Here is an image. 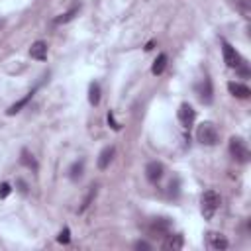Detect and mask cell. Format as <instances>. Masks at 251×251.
Segmentation results:
<instances>
[{"label": "cell", "instance_id": "21", "mask_svg": "<svg viewBox=\"0 0 251 251\" xmlns=\"http://www.w3.org/2000/svg\"><path fill=\"white\" fill-rule=\"evenodd\" d=\"M57 241H59V243H63V245H67V243L71 241V231H69V227H63V231L59 233Z\"/></svg>", "mask_w": 251, "mask_h": 251}, {"label": "cell", "instance_id": "16", "mask_svg": "<svg viewBox=\"0 0 251 251\" xmlns=\"http://www.w3.org/2000/svg\"><path fill=\"white\" fill-rule=\"evenodd\" d=\"M20 161H22V165H25L27 169H31L33 173L37 171V161H35V157H33V155H31L27 149H24V151H22V157H20Z\"/></svg>", "mask_w": 251, "mask_h": 251}, {"label": "cell", "instance_id": "8", "mask_svg": "<svg viewBox=\"0 0 251 251\" xmlns=\"http://www.w3.org/2000/svg\"><path fill=\"white\" fill-rule=\"evenodd\" d=\"M212 82H210V78H202L198 84H196V94H198V98H200V102H204V104H210L212 102Z\"/></svg>", "mask_w": 251, "mask_h": 251}, {"label": "cell", "instance_id": "18", "mask_svg": "<svg viewBox=\"0 0 251 251\" xmlns=\"http://www.w3.org/2000/svg\"><path fill=\"white\" fill-rule=\"evenodd\" d=\"M165 67H167V55L161 53V55L155 59V63H153V67H151V73H153V75H161V73L165 71Z\"/></svg>", "mask_w": 251, "mask_h": 251}, {"label": "cell", "instance_id": "13", "mask_svg": "<svg viewBox=\"0 0 251 251\" xmlns=\"http://www.w3.org/2000/svg\"><path fill=\"white\" fill-rule=\"evenodd\" d=\"M114 153H116V149H114V145H108V147H104L102 151H100V155H98V169H106L110 163H112V159H114Z\"/></svg>", "mask_w": 251, "mask_h": 251}, {"label": "cell", "instance_id": "24", "mask_svg": "<svg viewBox=\"0 0 251 251\" xmlns=\"http://www.w3.org/2000/svg\"><path fill=\"white\" fill-rule=\"evenodd\" d=\"M135 249H145V251H149L151 249V245L147 243V241H135V245H133Z\"/></svg>", "mask_w": 251, "mask_h": 251}, {"label": "cell", "instance_id": "3", "mask_svg": "<svg viewBox=\"0 0 251 251\" xmlns=\"http://www.w3.org/2000/svg\"><path fill=\"white\" fill-rule=\"evenodd\" d=\"M229 153L237 163H247L249 161V147L241 137H231L229 139Z\"/></svg>", "mask_w": 251, "mask_h": 251}, {"label": "cell", "instance_id": "19", "mask_svg": "<svg viewBox=\"0 0 251 251\" xmlns=\"http://www.w3.org/2000/svg\"><path fill=\"white\" fill-rule=\"evenodd\" d=\"M76 12H78V6H73L69 12H65L63 16H59V18H55V24H67V22H71L75 16H76Z\"/></svg>", "mask_w": 251, "mask_h": 251}, {"label": "cell", "instance_id": "10", "mask_svg": "<svg viewBox=\"0 0 251 251\" xmlns=\"http://www.w3.org/2000/svg\"><path fill=\"white\" fill-rule=\"evenodd\" d=\"M206 239H208V245L212 247V249H216V251H224V249H227V239H226V235H222V233H218V231H210L208 235H206Z\"/></svg>", "mask_w": 251, "mask_h": 251}, {"label": "cell", "instance_id": "7", "mask_svg": "<svg viewBox=\"0 0 251 251\" xmlns=\"http://www.w3.org/2000/svg\"><path fill=\"white\" fill-rule=\"evenodd\" d=\"M163 175H165V167H163L159 161L147 163V167H145V176H147L149 182H159V180L163 178Z\"/></svg>", "mask_w": 251, "mask_h": 251}, {"label": "cell", "instance_id": "23", "mask_svg": "<svg viewBox=\"0 0 251 251\" xmlns=\"http://www.w3.org/2000/svg\"><path fill=\"white\" fill-rule=\"evenodd\" d=\"M10 194V184L8 182H2V186H0V198H6Z\"/></svg>", "mask_w": 251, "mask_h": 251}, {"label": "cell", "instance_id": "12", "mask_svg": "<svg viewBox=\"0 0 251 251\" xmlns=\"http://www.w3.org/2000/svg\"><path fill=\"white\" fill-rule=\"evenodd\" d=\"M227 90L235 96V98H249L251 96V90H249V86H245V84H241V82H227Z\"/></svg>", "mask_w": 251, "mask_h": 251}, {"label": "cell", "instance_id": "15", "mask_svg": "<svg viewBox=\"0 0 251 251\" xmlns=\"http://www.w3.org/2000/svg\"><path fill=\"white\" fill-rule=\"evenodd\" d=\"M88 102L92 106H98L100 104V84L96 80L90 82V86H88Z\"/></svg>", "mask_w": 251, "mask_h": 251}, {"label": "cell", "instance_id": "17", "mask_svg": "<svg viewBox=\"0 0 251 251\" xmlns=\"http://www.w3.org/2000/svg\"><path fill=\"white\" fill-rule=\"evenodd\" d=\"M82 171H84V161H82V159H80V161H75V163L71 165V169H69V176H71L73 180H76V178L82 176Z\"/></svg>", "mask_w": 251, "mask_h": 251}, {"label": "cell", "instance_id": "2", "mask_svg": "<svg viewBox=\"0 0 251 251\" xmlns=\"http://www.w3.org/2000/svg\"><path fill=\"white\" fill-rule=\"evenodd\" d=\"M218 127L212 124V122H202L198 127H196V139L202 143V145H216L218 143Z\"/></svg>", "mask_w": 251, "mask_h": 251}, {"label": "cell", "instance_id": "14", "mask_svg": "<svg viewBox=\"0 0 251 251\" xmlns=\"http://www.w3.org/2000/svg\"><path fill=\"white\" fill-rule=\"evenodd\" d=\"M33 92H35V90H31V92H27V94H25V96H24L22 100H18V102H14V104H12V106H10L8 110H6V114H8V116H14V114H18V112H20V110H22V108H24V106H25V104H27V102L31 100V96H33Z\"/></svg>", "mask_w": 251, "mask_h": 251}, {"label": "cell", "instance_id": "9", "mask_svg": "<svg viewBox=\"0 0 251 251\" xmlns=\"http://www.w3.org/2000/svg\"><path fill=\"white\" fill-rule=\"evenodd\" d=\"M182 245H184V239H182L180 233H167L161 247H163L165 251H180Z\"/></svg>", "mask_w": 251, "mask_h": 251}, {"label": "cell", "instance_id": "4", "mask_svg": "<svg viewBox=\"0 0 251 251\" xmlns=\"http://www.w3.org/2000/svg\"><path fill=\"white\" fill-rule=\"evenodd\" d=\"M222 51H224V61H226V65L229 67V69H239L241 67V55L235 51V47H231L227 41H224L222 39Z\"/></svg>", "mask_w": 251, "mask_h": 251}, {"label": "cell", "instance_id": "25", "mask_svg": "<svg viewBox=\"0 0 251 251\" xmlns=\"http://www.w3.org/2000/svg\"><path fill=\"white\" fill-rule=\"evenodd\" d=\"M0 27H2V22H0Z\"/></svg>", "mask_w": 251, "mask_h": 251}, {"label": "cell", "instance_id": "6", "mask_svg": "<svg viewBox=\"0 0 251 251\" xmlns=\"http://www.w3.org/2000/svg\"><path fill=\"white\" fill-rule=\"evenodd\" d=\"M147 231L151 237H165L171 231V222L167 218H157V220H153V224L149 226Z\"/></svg>", "mask_w": 251, "mask_h": 251}, {"label": "cell", "instance_id": "22", "mask_svg": "<svg viewBox=\"0 0 251 251\" xmlns=\"http://www.w3.org/2000/svg\"><path fill=\"white\" fill-rule=\"evenodd\" d=\"M108 124H110V126H112V129H116V131L122 127V126H120V124L114 120V114H112V112H108Z\"/></svg>", "mask_w": 251, "mask_h": 251}, {"label": "cell", "instance_id": "11", "mask_svg": "<svg viewBox=\"0 0 251 251\" xmlns=\"http://www.w3.org/2000/svg\"><path fill=\"white\" fill-rule=\"evenodd\" d=\"M29 55H31V59L45 61V59H47V43H45V41H35V43H31Z\"/></svg>", "mask_w": 251, "mask_h": 251}, {"label": "cell", "instance_id": "1", "mask_svg": "<svg viewBox=\"0 0 251 251\" xmlns=\"http://www.w3.org/2000/svg\"><path fill=\"white\" fill-rule=\"evenodd\" d=\"M220 208V194L216 190H206L202 194V200H200V210H202V216L204 220H212L216 210Z\"/></svg>", "mask_w": 251, "mask_h": 251}, {"label": "cell", "instance_id": "20", "mask_svg": "<svg viewBox=\"0 0 251 251\" xmlns=\"http://www.w3.org/2000/svg\"><path fill=\"white\" fill-rule=\"evenodd\" d=\"M94 196H96V186H90V190H88L86 198L82 200V206L78 208V212H80V214H82V212H84V210H86V208L90 206V202H92V198H94Z\"/></svg>", "mask_w": 251, "mask_h": 251}, {"label": "cell", "instance_id": "5", "mask_svg": "<svg viewBox=\"0 0 251 251\" xmlns=\"http://www.w3.org/2000/svg\"><path fill=\"white\" fill-rule=\"evenodd\" d=\"M176 116H178V122L182 124V127H190V126L194 124V120H196V110H194L188 102H182V104L178 106Z\"/></svg>", "mask_w": 251, "mask_h": 251}]
</instances>
